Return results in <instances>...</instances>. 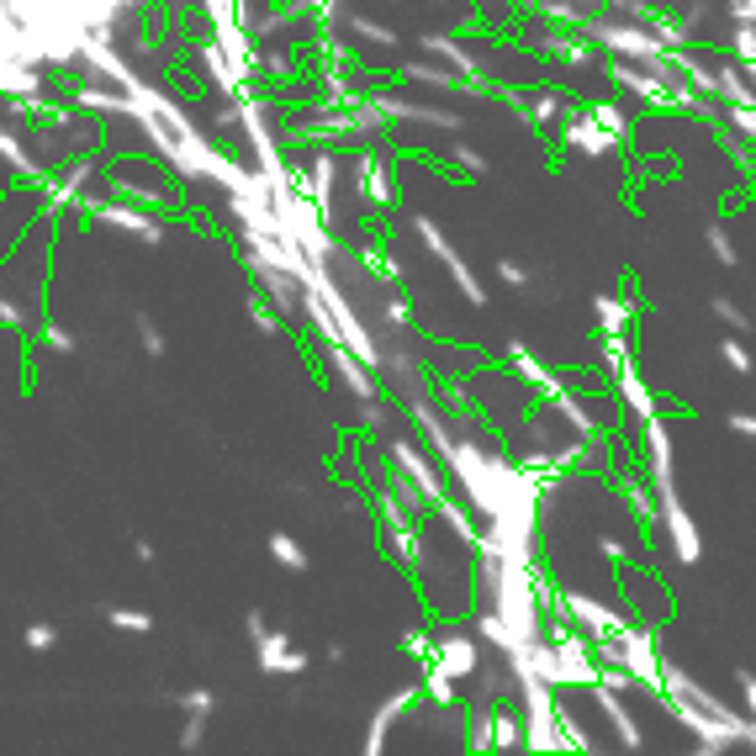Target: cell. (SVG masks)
I'll use <instances>...</instances> for the list:
<instances>
[{"label":"cell","instance_id":"obj_9","mask_svg":"<svg viewBox=\"0 0 756 756\" xmlns=\"http://www.w3.org/2000/svg\"><path fill=\"white\" fill-rule=\"evenodd\" d=\"M254 640H260V661L270 672H302L307 667V656L297 651V645H291L286 635H270L260 619H254Z\"/></svg>","mask_w":756,"mask_h":756},{"label":"cell","instance_id":"obj_13","mask_svg":"<svg viewBox=\"0 0 756 756\" xmlns=\"http://www.w3.org/2000/svg\"><path fill=\"white\" fill-rule=\"evenodd\" d=\"M593 312H598V334H630L635 323V307L624 297H593Z\"/></svg>","mask_w":756,"mask_h":756},{"label":"cell","instance_id":"obj_28","mask_svg":"<svg viewBox=\"0 0 756 756\" xmlns=\"http://www.w3.org/2000/svg\"><path fill=\"white\" fill-rule=\"evenodd\" d=\"M741 677V693H746V704H751V719H756V677L751 672H735Z\"/></svg>","mask_w":756,"mask_h":756},{"label":"cell","instance_id":"obj_31","mask_svg":"<svg viewBox=\"0 0 756 756\" xmlns=\"http://www.w3.org/2000/svg\"><path fill=\"white\" fill-rule=\"evenodd\" d=\"M741 75H746V85L756 90V59H751V64H741Z\"/></svg>","mask_w":756,"mask_h":756},{"label":"cell","instance_id":"obj_15","mask_svg":"<svg viewBox=\"0 0 756 756\" xmlns=\"http://www.w3.org/2000/svg\"><path fill=\"white\" fill-rule=\"evenodd\" d=\"M540 16H545V22L550 27H582L587 22V16H593V6H587V0H540Z\"/></svg>","mask_w":756,"mask_h":756},{"label":"cell","instance_id":"obj_1","mask_svg":"<svg viewBox=\"0 0 756 756\" xmlns=\"http://www.w3.org/2000/svg\"><path fill=\"white\" fill-rule=\"evenodd\" d=\"M556 608H561V619L577 624L587 640H608V635L624 630V619L614 614V608H603L598 598H587V593H566V587H561V593H556Z\"/></svg>","mask_w":756,"mask_h":756},{"label":"cell","instance_id":"obj_3","mask_svg":"<svg viewBox=\"0 0 756 756\" xmlns=\"http://www.w3.org/2000/svg\"><path fill=\"white\" fill-rule=\"evenodd\" d=\"M608 80H614L619 90H630V96L645 101V106H672V85L656 80L651 69L630 64V59H608Z\"/></svg>","mask_w":756,"mask_h":756},{"label":"cell","instance_id":"obj_4","mask_svg":"<svg viewBox=\"0 0 756 756\" xmlns=\"http://www.w3.org/2000/svg\"><path fill=\"white\" fill-rule=\"evenodd\" d=\"M640 429H645V460H651V466H645V482L656 492H672V429L661 423V413L645 418Z\"/></svg>","mask_w":756,"mask_h":756},{"label":"cell","instance_id":"obj_30","mask_svg":"<svg viewBox=\"0 0 756 756\" xmlns=\"http://www.w3.org/2000/svg\"><path fill=\"white\" fill-rule=\"evenodd\" d=\"M27 640H32V645H38V651H43V645H53V640H59V635H53V624H38V630H32Z\"/></svg>","mask_w":756,"mask_h":756},{"label":"cell","instance_id":"obj_19","mask_svg":"<svg viewBox=\"0 0 756 756\" xmlns=\"http://www.w3.org/2000/svg\"><path fill=\"white\" fill-rule=\"evenodd\" d=\"M704 238H709V254H714V260L725 265V270H735V265H741V249L730 244V233H725V228H709Z\"/></svg>","mask_w":756,"mask_h":756},{"label":"cell","instance_id":"obj_18","mask_svg":"<svg viewBox=\"0 0 756 756\" xmlns=\"http://www.w3.org/2000/svg\"><path fill=\"white\" fill-rule=\"evenodd\" d=\"M270 556L281 561L286 571H307V550L297 540H286V534H275V540H270Z\"/></svg>","mask_w":756,"mask_h":756},{"label":"cell","instance_id":"obj_8","mask_svg":"<svg viewBox=\"0 0 756 756\" xmlns=\"http://www.w3.org/2000/svg\"><path fill=\"white\" fill-rule=\"evenodd\" d=\"M434 667H439V672H450V677H471L476 667H482V651H476V640L450 635V640H439V645H434Z\"/></svg>","mask_w":756,"mask_h":756},{"label":"cell","instance_id":"obj_2","mask_svg":"<svg viewBox=\"0 0 756 756\" xmlns=\"http://www.w3.org/2000/svg\"><path fill=\"white\" fill-rule=\"evenodd\" d=\"M656 503H661V524H667V534H672V556L682 566H698L704 540H698V524L688 519V508L677 503V492H656Z\"/></svg>","mask_w":756,"mask_h":756},{"label":"cell","instance_id":"obj_11","mask_svg":"<svg viewBox=\"0 0 756 756\" xmlns=\"http://www.w3.org/2000/svg\"><path fill=\"white\" fill-rule=\"evenodd\" d=\"M524 746V719L513 709H492L487 714V751H519Z\"/></svg>","mask_w":756,"mask_h":756},{"label":"cell","instance_id":"obj_24","mask_svg":"<svg viewBox=\"0 0 756 756\" xmlns=\"http://www.w3.org/2000/svg\"><path fill=\"white\" fill-rule=\"evenodd\" d=\"M429 698H434V704H455V677L429 667Z\"/></svg>","mask_w":756,"mask_h":756},{"label":"cell","instance_id":"obj_23","mask_svg":"<svg viewBox=\"0 0 756 756\" xmlns=\"http://www.w3.org/2000/svg\"><path fill=\"white\" fill-rule=\"evenodd\" d=\"M714 318L725 323V328H735V334H746V328H751V318H746V312L735 307V302H725V297H714Z\"/></svg>","mask_w":756,"mask_h":756},{"label":"cell","instance_id":"obj_6","mask_svg":"<svg viewBox=\"0 0 756 756\" xmlns=\"http://www.w3.org/2000/svg\"><path fill=\"white\" fill-rule=\"evenodd\" d=\"M587 688H593V704L603 709V719L614 725L619 746H624V751H640V746H645V741H640V725L630 719V709L619 704V688H608V682H587Z\"/></svg>","mask_w":756,"mask_h":756},{"label":"cell","instance_id":"obj_21","mask_svg":"<svg viewBox=\"0 0 756 756\" xmlns=\"http://www.w3.org/2000/svg\"><path fill=\"white\" fill-rule=\"evenodd\" d=\"M603 365H608V371L630 365V334H603Z\"/></svg>","mask_w":756,"mask_h":756},{"label":"cell","instance_id":"obj_16","mask_svg":"<svg viewBox=\"0 0 756 756\" xmlns=\"http://www.w3.org/2000/svg\"><path fill=\"white\" fill-rule=\"evenodd\" d=\"M508 355H513V365H519V376H524V381H529V386H534V392H540V397H550V392H556V386H561V381H556V376H550V371H545V365H540V360H534V355H529V349H524V344H513V349H508Z\"/></svg>","mask_w":756,"mask_h":756},{"label":"cell","instance_id":"obj_22","mask_svg":"<svg viewBox=\"0 0 756 756\" xmlns=\"http://www.w3.org/2000/svg\"><path fill=\"white\" fill-rule=\"evenodd\" d=\"M719 355H725V365H730L735 376H751V365H756V360H751V349H746L741 339H725V344H719Z\"/></svg>","mask_w":756,"mask_h":756},{"label":"cell","instance_id":"obj_26","mask_svg":"<svg viewBox=\"0 0 756 756\" xmlns=\"http://www.w3.org/2000/svg\"><path fill=\"white\" fill-rule=\"evenodd\" d=\"M497 275H503L508 286H529V270H524L519 260H503V265H497Z\"/></svg>","mask_w":756,"mask_h":756},{"label":"cell","instance_id":"obj_7","mask_svg":"<svg viewBox=\"0 0 756 756\" xmlns=\"http://www.w3.org/2000/svg\"><path fill=\"white\" fill-rule=\"evenodd\" d=\"M614 376H619V402L630 408V418H635V423H645V418H656V413H661V397L640 381L635 365H619Z\"/></svg>","mask_w":756,"mask_h":756},{"label":"cell","instance_id":"obj_27","mask_svg":"<svg viewBox=\"0 0 756 756\" xmlns=\"http://www.w3.org/2000/svg\"><path fill=\"white\" fill-rule=\"evenodd\" d=\"M730 429L746 434V439H756V413H730Z\"/></svg>","mask_w":756,"mask_h":756},{"label":"cell","instance_id":"obj_5","mask_svg":"<svg viewBox=\"0 0 756 756\" xmlns=\"http://www.w3.org/2000/svg\"><path fill=\"white\" fill-rule=\"evenodd\" d=\"M561 143H566L571 154H582V159H603V154L619 149V138H608L587 112H571V117L561 122Z\"/></svg>","mask_w":756,"mask_h":756},{"label":"cell","instance_id":"obj_20","mask_svg":"<svg viewBox=\"0 0 756 756\" xmlns=\"http://www.w3.org/2000/svg\"><path fill=\"white\" fill-rule=\"evenodd\" d=\"M730 53H735L741 64L756 59V22H735V32H730Z\"/></svg>","mask_w":756,"mask_h":756},{"label":"cell","instance_id":"obj_17","mask_svg":"<svg viewBox=\"0 0 756 756\" xmlns=\"http://www.w3.org/2000/svg\"><path fill=\"white\" fill-rule=\"evenodd\" d=\"M582 112L593 117L608 138H619V143L630 138V112H624V106H614V101H593V106H582Z\"/></svg>","mask_w":756,"mask_h":756},{"label":"cell","instance_id":"obj_12","mask_svg":"<svg viewBox=\"0 0 756 756\" xmlns=\"http://www.w3.org/2000/svg\"><path fill=\"white\" fill-rule=\"evenodd\" d=\"M714 96L730 101V106H756V90L746 85V75H741L735 64H719V69H714Z\"/></svg>","mask_w":756,"mask_h":756},{"label":"cell","instance_id":"obj_25","mask_svg":"<svg viewBox=\"0 0 756 756\" xmlns=\"http://www.w3.org/2000/svg\"><path fill=\"white\" fill-rule=\"evenodd\" d=\"M598 556L614 561V566H630V550H624V540H614V534H603V540H598Z\"/></svg>","mask_w":756,"mask_h":756},{"label":"cell","instance_id":"obj_14","mask_svg":"<svg viewBox=\"0 0 756 756\" xmlns=\"http://www.w3.org/2000/svg\"><path fill=\"white\" fill-rule=\"evenodd\" d=\"M624 497H630V513H635L640 534H651V529L661 524V503H656V487H640V482H630V487H624Z\"/></svg>","mask_w":756,"mask_h":756},{"label":"cell","instance_id":"obj_32","mask_svg":"<svg viewBox=\"0 0 756 756\" xmlns=\"http://www.w3.org/2000/svg\"><path fill=\"white\" fill-rule=\"evenodd\" d=\"M751 196H756V191H751Z\"/></svg>","mask_w":756,"mask_h":756},{"label":"cell","instance_id":"obj_10","mask_svg":"<svg viewBox=\"0 0 756 756\" xmlns=\"http://www.w3.org/2000/svg\"><path fill=\"white\" fill-rule=\"evenodd\" d=\"M519 112L534 122V127H561L577 106H571V96H561V90H540V96H529Z\"/></svg>","mask_w":756,"mask_h":756},{"label":"cell","instance_id":"obj_29","mask_svg":"<svg viewBox=\"0 0 756 756\" xmlns=\"http://www.w3.org/2000/svg\"><path fill=\"white\" fill-rule=\"evenodd\" d=\"M402 645H408V656H429V635H423V630H418V635H408Z\"/></svg>","mask_w":756,"mask_h":756}]
</instances>
